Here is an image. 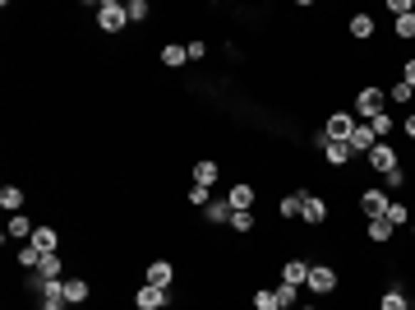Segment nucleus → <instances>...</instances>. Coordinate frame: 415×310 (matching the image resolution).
<instances>
[{
    "label": "nucleus",
    "mask_w": 415,
    "mask_h": 310,
    "mask_svg": "<svg viewBox=\"0 0 415 310\" xmlns=\"http://www.w3.org/2000/svg\"><path fill=\"white\" fill-rule=\"evenodd\" d=\"M364 158H369V167H374V171H392V167H397V153H392V144H388V139H379L369 153H364Z\"/></svg>",
    "instance_id": "obj_7"
},
{
    "label": "nucleus",
    "mask_w": 415,
    "mask_h": 310,
    "mask_svg": "<svg viewBox=\"0 0 415 310\" xmlns=\"http://www.w3.org/2000/svg\"><path fill=\"white\" fill-rule=\"evenodd\" d=\"M185 61H190V51H185L180 42H166V46H162V65H166V70H180Z\"/></svg>",
    "instance_id": "obj_19"
},
{
    "label": "nucleus",
    "mask_w": 415,
    "mask_h": 310,
    "mask_svg": "<svg viewBox=\"0 0 415 310\" xmlns=\"http://www.w3.org/2000/svg\"><path fill=\"white\" fill-rule=\"evenodd\" d=\"M300 209H304V195H286L282 199V218H300Z\"/></svg>",
    "instance_id": "obj_33"
},
{
    "label": "nucleus",
    "mask_w": 415,
    "mask_h": 310,
    "mask_svg": "<svg viewBox=\"0 0 415 310\" xmlns=\"http://www.w3.org/2000/svg\"><path fill=\"white\" fill-rule=\"evenodd\" d=\"M401 130H406V139H411V144H415V111H411V116H406V121H401Z\"/></svg>",
    "instance_id": "obj_40"
},
{
    "label": "nucleus",
    "mask_w": 415,
    "mask_h": 310,
    "mask_svg": "<svg viewBox=\"0 0 415 310\" xmlns=\"http://www.w3.org/2000/svg\"><path fill=\"white\" fill-rule=\"evenodd\" d=\"M37 278H42V283H61V278H65V259H61V255H42Z\"/></svg>",
    "instance_id": "obj_11"
},
{
    "label": "nucleus",
    "mask_w": 415,
    "mask_h": 310,
    "mask_svg": "<svg viewBox=\"0 0 415 310\" xmlns=\"http://www.w3.org/2000/svg\"><path fill=\"white\" fill-rule=\"evenodd\" d=\"M397 37H415V14H401L397 19Z\"/></svg>",
    "instance_id": "obj_37"
},
{
    "label": "nucleus",
    "mask_w": 415,
    "mask_h": 310,
    "mask_svg": "<svg viewBox=\"0 0 415 310\" xmlns=\"http://www.w3.org/2000/svg\"><path fill=\"white\" fill-rule=\"evenodd\" d=\"M24 204H28V199H24V190H19V186H5V190H0V209H5V213H19Z\"/></svg>",
    "instance_id": "obj_22"
},
{
    "label": "nucleus",
    "mask_w": 415,
    "mask_h": 310,
    "mask_svg": "<svg viewBox=\"0 0 415 310\" xmlns=\"http://www.w3.org/2000/svg\"><path fill=\"white\" fill-rule=\"evenodd\" d=\"M309 292H314V296L337 292V269H332V264H314V269H309Z\"/></svg>",
    "instance_id": "obj_3"
},
{
    "label": "nucleus",
    "mask_w": 415,
    "mask_h": 310,
    "mask_svg": "<svg viewBox=\"0 0 415 310\" xmlns=\"http://www.w3.org/2000/svg\"><path fill=\"white\" fill-rule=\"evenodd\" d=\"M254 310H282L277 296H272V287H259V292H254Z\"/></svg>",
    "instance_id": "obj_30"
},
{
    "label": "nucleus",
    "mask_w": 415,
    "mask_h": 310,
    "mask_svg": "<svg viewBox=\"0 0 415 310\" xmlns=\"http://www.w3.org/2000/svg\"><path fill=\"white\" fill-rule=\"evenodd\" d=\"M346 28H351L355 42H369V37H374V14H351V24H346Z\"/></svg>",
    "instance_id": "obj_18"
},
{
    "label": "nucleus",
    "mask_w": 415,
    "mask_h": 310,
    "mask_svg": "<svg viewBox=\"0 0 415 310\" xmlns=\"http://www.w3.org/2000/svg\"><path fill=\"white\" fill-rule=\"evenodd\" d=\"M300 218H304V222H314V227H323V222H328V204H323L319 195H304V209H300Z\"/></svg>",
    "instance_id": "obj_12"
},
{
    "label": "nucleus",
    "mask_w": 415,
    "mask_h": 310,
    "mask_svg": "<svg viewBox=\"0 0 415 310\" xmlns=\"http://www.w3.org/2000/svg\"><path fill=\"white\" fill-rule=\"evenodd\" d=\"M171 278H175V269L166 264V259H153V264H148V283L153 287H166V292H171Z\"/></svg>",
    "instance_id": "obj_14"
},
{
    "label": "nucleus",
    "mask_w": 415,
    "mask_h": 310,
    "mask_svg": "<svg viewBox=\"0 0 415 310\" xmlns=\"http://www.w3.org/2000/svg\"><path fill=\"white\" fill-rule=\"evenodd\" d=\"M65 283H42V310H65Z\"/></svg>",
    "instance_id": "obj_16"
},
{
    "label": "nucleus",
    "mask_w": 415,
    "mask_h": 310,
    "mask_svg": "<svg viewBox=\"0 0 415 310\" xmlns=\"http://www.w3.org/2000/svg\"><path fill=\"white\" fill-rule=\"evenodd\" d=\"M231 231H254V213H231Z\"/></svg>",
    "instance_id": "obj_34"
},
{
    "label": "nucleus",
    "mask_w": 415,
    "mask_h": 310,
    "mask_svg": "<svg viewBox=\"0 0 415 310\" xmlns=\"http://www.w3.org/2000/svg\"><path fill=\"white\" fill-rule=\"evenodd\" d=\"M212 181H217V162H194V186L212 190Z\"/></svg>",
    "instance_id": "obj_25"
},
{
    "label": "nucleus",
    "mask_w": 415,
    "mask_h": 310,
    "mask_svg": "<svg viewBox=\"0 0 415 310\" xmlns=\"http://www.w3.org/2000/svg\"><path fill=\"white\" fill-rule=\"evenodd\" d=\"M300 310H314V306H300Z\"/></svg>",
    "instance_id": "obj_42"
},
{
    "label": "nucleus",
    "mask_w": 415,
    "mask_h": 310,
    "mask_svg": "<svg viewBox=\"0 0 415 310\" xmlns=\"http://www.w3.org/2000/svg\"><path fill=\"white\" fill-rule=\"evenodd\" d=\"M383 218H388L392 227H406V222H411V209H406V204H397V199H392V204H388V213H383Z\"/></svg>",
    "instance_id": "obj_28"
},
{
    "label": "nucleus",
    "mask_w": 415,
    "mask_h": 310,
    "mask_svg": "<svg viewBox=\"0 0 415 310\" xmlns=\"http://www.w3.org/2000/svg\"><path fill=\"white\" fill-rule=\"evenodd\" d=\"M346 144H351V149H355V158H360V153H369L374 144H379V134H374L369 125H355V130H351V139H346Z\"/></svg>",
    "instance_id": "obj_13"
},
{
    "label": "nucleus",
    "mask_w": 415,
    "mask_h": 310,
    "mask_svg": "<svg viewBox=\"0 0 415 310\" xmlns=\"http://www.w3.org/2000/svg\"><path fill=\"white\" fill-rule=\"evenodd\" d=\"M351 130H355L351 111H332L328 121H323V139H351Z\"/></svg>",
    "instance_id": "obj_4"
},
{
    "label": "nucleus",
    "mask_w": 415,
    "mask_h": 310,
    "mask_svg": "<svg viewBox=\"0 0 415 310\" xmlns=\"http://www.w3.org/2000/svg\"><path fill=\"white\" fill-rule=\"evenodd\" d=\"M323 158H328L332 167H346V162L355 158V149H351L346 139H328V144H323Z\"/></svg>",
    "instance_id": "obj_10"
},
{
    "label": "nucleus",
    "mask_w": 415,
    "mask_h": 310,
    "mask_svg": "<svg viewBox=\"0 0 415 310\" xmlns=\"http://www.w3.org/2000/svg\"><path fill=\"white\" fill-rule=\"evenodd\" d=\"M309 269H314V264H304V259H286V264H282V283L309 287Z\"/></svg>",
    "instance_id": "obj_8"
},
{
    "label": "nucleus",
    "mask_w": 415,
    "mask_h": 310,
    "mask_svg": "<svg viewBox=\"0 0 415 310\" xmlns=\"http://www.w3.org/2000/svg\"><path fill=\"white\" fill-rule=\"evenodd\" d=\"M383 106H388V89H360L355 93V116L360 121H379Z\"/></svg>",
    "instance_id": "obj_1"
},
{
    "label": "nucleus",
    "mask_w": 415,
    "mask_h": 310,
    "mask_svg": "<svg viewBox=\"0 0 415 310\" xmlns=\"http://www.w3.org/2000/svg\"><path fill=\"white\" fill-rule=\"evenodd\" d=\"M388 9L401 19V14H411V9H415V0H388Z\"/></svg>",
    "instance_id": "obj_38"
},
{
    "label": "nucleus",
    "mask_w": 415,
    "mask_h": 310,
    "mask_svg": "<svg viewBox=\"0 0 415 310\" xmlns=\"http://www.w3.org/2000/svg\"><path fill=\"white\" fill-rule=\"evenodd\" d=\"M272 296H277V306H282V310H300V287L277 283V287H272Z\"/></svg>",
    "instance_id": "obj_17"
},
{
    "label": "nucleus",
    "mask_w": 415,
    "mask_h": 310,
    "mask_svg": "<svg viewBox=\"0 0 415 310\" xmlns=\"http://www.w3.org/2000/svg\"><path fill=\"white\" fill-rule=\"evenodd\" d=\"M383 186H388V190H401V186H406V171H401V167L383 171Z\"/></svg>",
    "instance_id": "obj_35"
},
{
    "label": "nucleus",
    "mask_w": 415,
    "mask_h": 310,
    "mask_svg": "<svg viewBox=\"0 0 415 310\" xmlns=\"http://www.w3.org/2000/svg\"><path fill=\"white\" fill-rule=\"evenodd\" d=\"M411 14H415V9H411Z\"/></svg>",
    "instance_id": "obj_43"
},
{
    "label": "nucleus",
    "mask_w": 415,
    "mask_h": 310,
    "mask_svg": "<svg viewBox=\"0 0 415 310\" xmlns=\"http://www.w3.org/2000/svg\"><path fill=\"white\" fill-rule=\"evenodd\" d=\"M33 222L24 218V213H14V218H9V231H5V241H24V236H33Z\"/></svg>",
    "instance_id": "obj_21"
},
{
    "label": "nucleus",
    "mask_w": 415,
    "mask_h": 310,
    "mask_svg": "<svg viewBox=\"0 0 415 310\" xmlns=\"http://www.w3.org/2000/svg\"><path fill=\"white\" fill-rule=\"evenodd\" d=\"M388 204H392L388 190H364V195H360V213H364V218H383Z\"/></svg>",
    "instance_id": "obj_6"
},
{
    "label": "nucleus",
    "mask_w": 415,
    "mask_h": 310,
    "mask_svg": "<svg viewBox=\"0 0 415 310\" xmlns=\"http://www.w3.org/2000/svg\"><path fill=\"white\" fill-rule=\"evenodd\" d=\"M28 241H33V246L42 250V255H61V231H56V227H37Z\"/></svg>",
    "instance_id": "obj_9"
},
{
    "label": "nucleus",
    "mask_w": 415,
    "mask_h": 310,
    "mask_svg": "<svg viewBox=\"0 0 415 310\" xmlns=\"http://www.w3.org/2000/svg\"><path fill=\"white\" fill-rule=\"evenodd\" d=\"M97 24H102V33H121V28L130 24V9H125L121 0H102V5H97Z\"/></svg>",
    "instance_id": "obj_2"
},
{
    "label": "nucleus",
    "mask_w": 415,
    "mask_h": 310,
    "mask_svg": "<svg viewBox=\"0 0 415 310\" xmlns=\"http://www.w3.org/2000/svg\"><path fill=\"white\" fill-rule=\"evenodd\" d=\"M379 310H411V296L401 292V287H392V292H383V301H379Z\"/></svg>",
    "instance_id": "obj_24"
},
{
    "label": "nucleus",
    "mask_w": 415,
    "mask_h": 310,
    "mask_svg": "<svg viewBox=\"0 0 415 310\" xmlns=\"http://www.w3.org/2000/svg\"><path fill=\"white\" fill-rule=\"evenodd\" d=\"M388 98H392V102H411V98H415V89H411L406 79H397V84L388 89Z\"/></svg>",
    "instance_id": "obj_32"
},
{
    "label": "nucleus",
    "mask_w": 415,
    "mask_h": 310,
    "mask_svg": "<svg viewBox=\"0 0 415 310\" xmlns=\"http://www.w3.org/2000/svg\"><path fill=\"white\" fill-rule=\"evenodd\" d=\"M61 283H65V301L69 306H83L88 296H93V287H88L83 278H61Z\"/></svg>",
    "instance_id": "obj_15"
},
{
    "label": "nucleus",
    "mask_w": 415,
    "mask_h": 310,
    "mask_svg": "<svg viewBox=\"0 0 415 310\" xmlns=\"http://www.w3.org/2000/svg\"><path fill=\"white\" fill-rule=\"evenodd\" d=\"M185 51H190V61H203V56H208V46L199 42V37H194V42H185Z\"/></svg>",
    "instance_id": "obj_39"
},
{
    "label": "nucleus",
    "mask_w": 415,
    "mask_h": 310,
    "mask_svg": "<svg viewBox=\"0 0 415 310\" xmlns=\"http://www.w3.org/2000/svg\"><path fill=\"white\" fill-rule=\"evenodd\" d=\"M392 236H397V227H392L388 218H369V241H379V246H383V241H392Z\"/></svg>",
    "instance_id": "obj_23"
},
{
    "label": "nucleus",
    "mask_w": 415,
    "mask_h": 310,
    "mask_svg": "<svg viewBox=\"0 0 415 310\" xmlns=\"http://www.w3.org/2000/svg\"><path fill=\"white\" fill-rule=\"evenodd\" d=\"M231 199H212V204H208V222H231Z\"/></svg>",
    "instance_id": "obj_26"
},
{
    "label": "nucleus",
    "mask_w": 415,
    "mask_h": 310,
    "mask_svg": "<svg viewBox=\"0 0 415 310\" xmlns=\"http://www.w3.org/2000/svg\"><path fill=\"white\" fill-rule=\"evenodd\" d=\"M125 9H130V24H143V19L153 14V5H148V0H130Z\"/></svg>",
    "instance_id": "obj_31"
},
{
    "label": "nucleus",
    "mask_w": 415,
    "mask_h": 310,
    "mask_svg": "<svg viewBox=\"0 0 415 310\" xmlns=\"http://www.w3.org/2000/svg\"><path fill=\"white\" fill-rule=\"evenodd\" d=\"M166 301H171V292H166V287H153V283H143V287L134 292V306H138V310H162Z\"/></svg>",
    "instance_id": "obj_5"
},
{
    "label": "nucleus",
    "mask_w": 415,
    "mask_h": 310,
    "mask_svg": "<svg viewBox=\"0 0 415 310\" xmlns=\"http://www.w3.org/2000/svg\"><path fill=\"white\" fill-rule=\"evenodd\" d=\"M401 79H406L411 89H415V61H406V70H401Z\"/></svg>",
    "instance_id": "obj_41"
},
{
    "label": "nucleus",
    "mask_w": 415,
    "mask_h": 310,
    "mask_svg": "<svg viewBox=\"0 0 415 310\" xmlns=\"http://www.w3.org/2000/svg\"><path fill=\"white\" fill-rule=\"evenodd\" d=\"M226 199H231L235 213H250V209H254V190H250V186H231V195H226Z\"/></svg>",
    "instance_id": "obj_20"
},
{
    "label": "nucleus",
    "mask_w": 415,
    "mask_h": 310,
    "mask_svg": "<svg viewBox=\"0 0 415 310\" xmlns=\"http://www.w3.org/2000/svg\"><path fill=\"white\" fill-rule=\"evenodd\" d=\"M190 199H194V209H208V204H212V190H208V186H194Z\"/></svg>",
    "instance_id": "obj_36"
},
{
    "label": "nucleus",
    "mask_w": 415,
    "mask_h": 310,
    "mask_svg": "<svg viewBox=\"0 0 415 310\" xmlns=\"http://www.w3.org/2000/svg\"><path fill=\"white\" fill-rule=\"evenodd\" d=\"M364 125H369V130H374V134H379V139H388V134H392V130H397V121H392V116H388V111H383V116H379V121H364Z\"/></svg>",
    "instance_id": "obj_29"
},
{
    "label": "nucleus",
    "mask_w": 415,
    "mask_h": 310,
    "mask_svg": "<svg viewBox=\"0 0 415 310\" xmlns=\"http://www.w3.org/2000/svg\"><path fill=\"white\" fill-rule=\"evenodd\" d=\"M19 264H24V269H33V274H37V264H42V250H37L33 241H28V246H19Z\"/></svg>",
    "instance_id": "obj_27"
}]
</instances>
